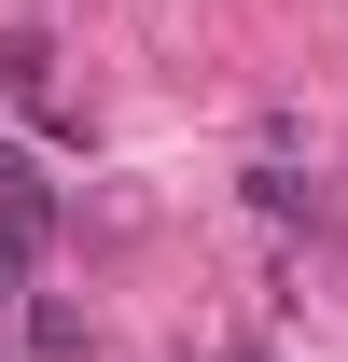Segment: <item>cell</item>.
<instances>
[{
    "mask_svg": "<svg viewBox=\"0 0 348 362\" xmlns=\"http://www.w3.org/2000/svg\"><path fill=\"white\" fill-rule=\"evenodd\" d=\"M251 209H265V223H320V181H293V168H251Z\"/></svg>",
    "mask_w": 348,
    "mask_h": 362,
    "instance_id": "1",
    "label": "cell"
},
{
    "mask_svg": "<svg viewBox=\"0 0 348 362\" xmlns=\"http://www.w3.org/2000/svg\"><path fill=\"white\" fill-rule=\"evenodd\" d=\"M0 307H14V223H0Z\"/></svg>",
    "mask_w": 348,
    "mask_h": 362,
    "instance_id": "2",
    "label": "cell"
}]
</instances>
